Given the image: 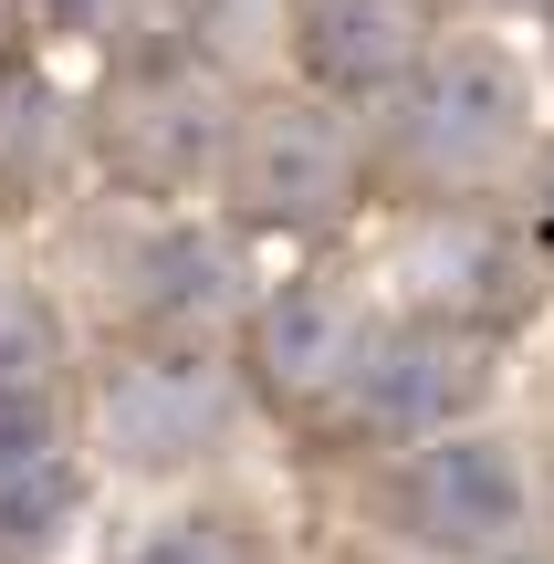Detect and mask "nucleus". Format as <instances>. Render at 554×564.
<instances>
[{
  "mask_svg": "<svg viewBox=\"0 0 554 564\" xmlns=\"http://www.w3.org/2000/svg\"><path fill=\"white\" fill-rule=\"evenodd\" d=\"M523 147H534V95H523V74L492 42H450V53H430L398 84L388 158L409 167L419 188H481V178H502Z\"/></svg>",
  "mask_w": 554,
  "mask_h": 564,
  "instance_id": "obj_1",
  "label": "nucleus"
},
{
  "mask_svg": "<svg viewBox=\"0 0 554 564\" xmlns=\"http://www.w3.org/2000/svg\"><path fill=\"white\" fill-rule=\"evenodd\" d=\"M388 523L409 533L419 554H439V564H502V554H523L534 481H523L513 440L450 429V440L409 449V470H398V491H388Z\"/></svg>",
  "mask_w": 554,
  "mask_h": 564,
  "instance_id": "obj_2",
  "label": "nucleus"
},
{
  "mask_svg": "<svg viewBox=\"0 0 554 564\" xmlns=\"http://www.w3.org/2000/svg\"><path fill=\"white\" fill-rule=\"evenodd\" d=\"M230 419H241V387H230V366L209 356V345H137V356H116L95 377V429L105 449H116L126 470H188L209 460V449L230 440Z\"/></svg>",
  "mask_w": 554,
  "mask_h": 564,
  "instance_id": "obj_3",
  "label": "nucleus"
},
{
  "mask_svg": "<svg viewBox=\"0 0 554 564\" xmlns=\"http://www.w3.org/2000/svg\"><path fill=\"white\" fill-rule=\"evenodd\" d=\"M492 398V335L460 314H419L398 324V335H377L367 377L346 387V419L367 429V440H450L471 408Z\"/></svg>",
  "mask_w": 554,
  "mask_h": 564,
  "instance_id": "obj_4",
  "label": "nucleus"
},
{
  "mask_svg": "<svg viewBox=\"0 0 554 564\" xmlns=\"http://www.w3.org/2000/svg\"><path fill=\"white\" fill-rule=\"evenodd\" d=\"M356 126L325 116V105H272V116L241 126L230 147V199L262 230H335L356 209Z\"/></svg>",
  "mask_w": 554,
  "mask_h": 564,
  "instance_id": "obj_5",
  "label": "nucleus"
},
{
  "mask_svg": "<svg viewBox=\"0 0 554 564\" xmlns=\"http://www.w3.org/2000/svg\"><path fill=\"white\" fill-rule=\"evenodd\" d=\"M230 126H220V84L199 74L188 53H146L116 74L105 95V158L146 188H188L199 167H230Z\"/></svg>",
  "mask_w": 554,
  "mask_h": 564,
  "instance_id": "obj_6",
  "label": "nucleus"
},
{
  "mask_svg": "<svg viewBox=\"0 0 554 564\" xmlns=\"http://www.w3.org/2000/svg\"><path fill=\"white\" fill-rule=\"evenodd\" d=\"M367 356H377V324H367V303H356L346 282H283V293L251 314V377L283 408L346 398V387L367 377Z\"/></svg>",
  "mask_w": 554,
  "mask_h": 564,
  "instance_id": "obj_7",
  "label": "nucleus"
},
{
  "mask_svg": "<svg viewBox=\"0 0 554 564\" xmlns=\"http://www.w3.org/2000/svg\"><path fill=\"white\" fill-rule=\"evenodd\" d=\"M137 324H157V335H178V345H209L230 314H251V262H241V241L230 230H157V241L137 251Z\"/></svg>",
  "mask_w": 554,
  "mask_h": 564,
  "instance_id": "obj_8",
  "label": "nucleus"
},
{
  "mask_svg": "<svg viewBox=\"0 0 554 564\" xmlns=\"http://www.w3.org/2000/svg\"><path fill=\"white\" fill-rule=\"evenodd\" d=\"M84 502V470L74 449H63V408L53 387L42 398H0V554H53L63 523H74Z\"/></svg>",
  "mask_w": 554,
  "mask_h": 564,
  "instance_id": "obj_9",
  "label": "nucleus"
},
{
  "mask_svg": "<svg viewBox=\"0 0 554 564\" xmlns=\"http://www.w3.org/2000/svg\"><path fill=\"white\" fill-rule=\"evenodd\" d=\"M293 32L325 95H388L430 63V0H304Z\"/></svg>",
  "mask_w": 554,
  "mask_h": 564,
  "instance_id": "obj_10",
  "label": "nucleus"
},
{
  "mask_svg": "<svg viewBox=\"0 0 554 564\" xmlns=\"http://www.w3.org/2000/svg\"><path fill=\"white\" fill-rule=\"evenodd\" d=\"M63 178V95L32 63H0V209H32Z\"/></svg>",
  "mask_w": 554,
  "mask_h": 564,
  "instance_id": "obj_11",
  "label": "nucleus"
},
{
  "mask_svg": "<svg viewBox=\"0 0 554 564\" xmlns=\"http://www.w3.org/2000/svg\"><path fill=\"white\" fill-rule=\"evenodd\" d=\"M63 366V314L32 293V282L0 272V398H42Z\"/></svg>",
  "mask_w": 554,
  "mask_h": 564,
  "instance_id": "obj_12",
  "label": "nucleus"
},
{
  "mask_svg": "<svg viewBox=\"0 0 554 564\" xmlns=\"http://www.w3.org/2000/svg\"><path fill=\"white\" fill-rule=\"evenodd\" d=\"M126 564H251V533L230 523V512H167Z\"/></svg>",
  "mask_w": 554,
  "mask_h": 564,
  "instance_id": "obj_13",
  "label": "nucleus"
},
{
  "mask_svg": "<svg viewBox=\"0 0 554 564\" xmlns=\"http://www.w3.org/2000/svg\"><path fill=\"white\" fill-rule=\"evenodd\" d=\"M42 21H63V32H116V0H42Z\"/></svg>",
  "mask_w": 554,
  "mask_h": 564,
  "instance_id": "obj_14",
  "label": "nucleus"
},
{
  "mask_svg": "<svg viewBox=\"0 0 554 564\" xmlns=\"http://www.w3.org/2000/svg\"><path fill=\"white\" fill-rule=\"evenodd\" d=\"M523 209H534V241H554V147L534 158V199H523Z\"/></svg>",
  "mask_w": 554,
  "mask_h": 564,
  "instance_id": "obj_15",
  "label": "nucleus"
},
{
  "mask_svg": "<svg viewBox=\"0 0 554 564\" xmlns=\"http://www.w3.org/2000/svg\"><path fill=\"white\" fill-rule=\"evenodd\" d=\"M502 564H534V554H502Z\"/></svg>",
  "mask_w": 554,
  "mask_h": 564,
  "instance_id": "obj_16",
  "label": "nucleus"
}]
</instances>
